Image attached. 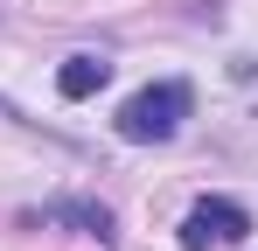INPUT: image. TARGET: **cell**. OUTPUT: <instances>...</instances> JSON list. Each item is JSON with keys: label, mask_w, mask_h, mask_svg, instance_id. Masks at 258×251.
<instances>
[{"label": "cell", "mask_w": 258, "mask_h": 251, "mask_svg": "<svg viewBox=\"0 0 258 251\" xmlns=\"http://www.w3.org/2000/svg\"><path fill=\"white\" fill-rule=\"evenodd\" d=\"M188 84H147V91H133L126 105H119V140H133V147H147V140H174L181 133V119H188Z\"/></svg>", "instance_id": "1"}, {"label": "cell", "mask_w": 258, "mask_h": 251, "mask_svg": "<svg viewBox=\"0 0 258 251\" xmlns=\"http://www.w3.org/2000/svg\"><path fill=\"white\" fill-rule=\"evenodd\" d=\"M244 230H251L244 203H230V196H203V203L181 216V251H216V244H237Z\"/></svg>", "instance_id": "2"}, {"label": "cell", "mask_w": 258, "mask_h": 251, "mask_svg": "<svg viewBox=\"0 0 258 251\" xmlns=\"http://www.w3.org/2000/svg\"><path fill=\"white\" fill-rule=\"evenodd\" d=\"M105 77H112L105 56H70V63L56 70V91H63V98H91V91H105Z\"/></svg>", "instance_id": "3"}, {"label": "cell", "mask_w": 258, "mask_h": 251, "mask_svg": "<svg viewBox=\"0 0 258 251\" xmlns=\"http://www.w3.org/2000/svg\"><path fill=\"white\" fill-rule=\"evenodd\" d=\"M42 216H49V223H77V230H91L98 244H112V209H105V203H49Z\"/></svg>", "instance_id": "4"}]
</instances>
